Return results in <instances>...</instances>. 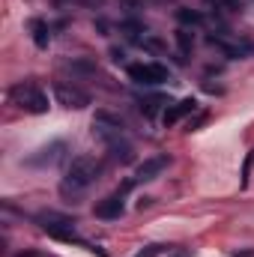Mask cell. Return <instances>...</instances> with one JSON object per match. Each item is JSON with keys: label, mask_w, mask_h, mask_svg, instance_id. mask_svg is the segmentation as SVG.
<instances>
[{"label": "cell", "mask_w": 254, "mask_h": 257, "mask_svg": "<svg viewBox=\"0 0 254 257\" xmlns=\"http://www.w3.org/2000/svg\"><path fill=\"white\" fill-rule=\"evenodd\" d=\"M102 177V162L93 156H78L72 159V165L66 168L63 180H60V194L66 200H78L81 194H87V189Z\"/></svg>", "instance_id": "1"}, {"label": "cell", "mask_w": 254, "mask_h": 257, "mask_svg": "<svg viewBox=\"0 0 254 257\" xmlns=\"http://www.w3.org/2000/svg\"><path fill=\"white\" fill-rule=\"evenodd\" d=\"M6 99H9V105H15L24 114H48V108H51L45 90L36 81H18V84H12L9 93H6Z\"/></svg>", "instance_id": "2"}, {"label": "cell", "mask_w": 254, "mask_h": 257, "mask_svg": "<svg viewBox=\"0 0 254 257\" xmlns=\"http://www.w3.org/2000/svg\"><path fill=\"white\" fill-rule=\"evenodd\" d=\"M36 221H39V227H42L48 236H54V239H60V242L87 245V242L78 236V230H75V218H72V215H63V212L48 209V212H39V215H36Z\"/></svg>", "instance_id": "3"}, {"label": "cell", "mask_w": 254, "mask_h": 257, "mask_svg": "<svg viewBox=\"0 0 254 257\" xmlns=\"http://www.w3.org/2000/svg\"><path fill=\"white\" fill-rule=\"evenodd\" d=\"M93 138H99L108 147V144L126 138V123L117 114H111V111H96V117H93Z\"/></svg>", "instance_id": "4"}, {"label": "cell", "mask_w": 254, "mask_h": 257, "mask_svg": "<svg viewBox=\"0 0 254 257\" xmlns=\"http://www.w3.org/2000/svg\"><path fill=\"white\" fill-rule=\"evenodd\" d=\"M66 153H69V144L66 141H51V144L39 147L33 156H27V165L30 168H39V171H48V168H57L60 162H66Z\"/></svg>", "instance_id": "5"}, {"label": "cell", "mask_w": 254, "mask_h": 257, "mask_svg": "<svg viewBox=\"0 0 254 257\" xmlns=\"http://www.w3.org/2000/svg\"><path fill=\"white\" fill-rule=\"evenodd\" d=\"M129 81H135V84H144V87H156V84H165L168 78H171V72L165 69L162 63H132L126 69Z\"/></svg>", "instance_id": "6"}, {"label": "cell", "mask_w": 254, "mask_h": 257, "mask_svg": "<svg viewBox=\"0 0 254 257\" xmlns=\"http://www.w3.org/2000/svg\"><path fill=\"white\" fill-rule=\"evenodd\" d=\"M132 186H135V180H129V183L123 186V189H120V192H114V194H108V197H102V200L93 206V215H96V218H105V221H114V218H120V215L126 212L123 194H126Z\"/></svg>", "instance_id": "7"}, {"label": "cell", "mask_w": 254, "mask_h": 257, "mask_svg": "<svg viewBox=\"0 0 254 257\" xmlns=\"http://www.w3.org/2000/svg\"><path fill=\"white\" fill-rule=\"evenodd\" d=\"M54 96H57V102L63 108H75V111H81V108L90 105V93H84L81 87H75L69 81H57L54 84Z\"/></svg>", "instance_id": "8"}, {"label": "cell", "mask_w": 254, "mask_h": 257, "mask_svg": "<svg viewBox=\"0 0 254 257\" xmlns=\"http://www.w3.org/2000/svg\"><path fill=\"white\" fill-rule=\"evenodd\" d=\"M168 165H171V156H153V159H144V162L138 165V171H135V183H150V180H156Z\"/></svg>", "instance_id": "9"}, {"label": "cell", "mask_w": 254, "mask_h": 257, "mask_svg": "<svg viewBox=\"0 0 254 257\" xmlns=\"http://www.w3.org/2000/svg\"><path fill=\"white\" fill-rule=\"evenodd\" d=\"M194 108H197V102H194V99H180L177 105L165 108V114H162V123H165V126H177V123H180L186 114H191Z\"/></svg>", "instance_id": "10"}, {"label": "cell", "mask_w": 254, "mask_h": 257, "mask_svg": "<svg viewBox=\"0 0 254 257\" xmlns=\"http://www.w3.org/2000/svg\"><path fill=\"white\" fill-rule=\"evenodd\" d=\"M108 156H111V162L129 165V162L135 159V147H132V141H129V138H120V141L108 144Z\"/></svg>", "instance_id": "11"}, {"label": "cell", "mask_w": 254, "mask_h": 257, "mask_svg": "<svg viewBox=\"0 0 254 257\" xmlns=\"http://www.w3.org/2000/svg\"><path fill=\"white\" fill-rule=\"evenodd\" d=\"M30 36H33V45L36 48H48L51 45V27H48V21L33 18L30 21Z\"/></svg>", "instance_id": "12"}, {"label": "cell", "mask_w": 254, "mask_h": 257, "mask_svg": "<svg viewBox=\"0 0 254 257\" xmlns=\"http://www.w3.org/2000/svg\"><path fill=\"white\" fill-rule=\"evenodd\" d=\"M177 45H180V51H183V54H191V45H194L191 30H186V27H180V30H177Z\"/></svg>", "instance_id": "13"}, {"label": "cell", "mask_w": 254, "mask_h": 257, "mask_svg": "<svg viewBox=\"0 0 254 257\" xmlns=\"http://www.w3.org/2000/svg\"><path fill=\"white\" fill-rule=\"evenodd\" d=\"M177 18H180V24H191V27H200L203 24V15L200 12H191V9H180Z\"/></svg>", "instance_id": "14"}, {"label": "cell", "mask_w": 254, "mask_h": 257, "mask_svg": "<svg viewBox=\"0 0 254 257\" xmlns=\"http://www.w3.org/2000/svg\"><path fill=\"white\" fill-rule=\"evenodd\" d=\"M206 3H212L215 9H227V12H239L242 9V0H206Z\"/></svg>", "instance_id": "15"}, {"label": "cell", "mask_w": 254, "mask_h": 257, "mask_svg": "<svg viewBox=\"0 0 254 257\" xmlns=\"http://www.w3.org/2000/svg\"><path fill=\"white\" fill-rule=\"evenodd\" d=\"M54 3H60V6H69V3H75V6H102V0H54Z\"/></svg>", "instance_id": "16"}, {"label": "cell", "mask_w": 254, "mask_h": 257, "mask_svg": "<svg viewBox=\"0 0 254 257\" xmlns=\"http://www.w3.org/2000/svg\"><path fill=\"white\" fill-rule=\"evenodd\" d=\"M251 162H254V153H248V159H245V165H242V189L248 186V174H251Z\"/></svg>", "instance_id": "17"}, {"label": "cell", "mask_w": 254, "mask_h": 257, "mask_svg": "<svg viewBox=\"0 0 254 257\" xmlns=\"http://www.w3.org/2000/svg\"><path fill=\"white\" fill-rule=\"evenodd\" d=\"M174 257H191L189 251H180V254H174Z\"/></svg>", "instance_id": "18"}]
</instances>
